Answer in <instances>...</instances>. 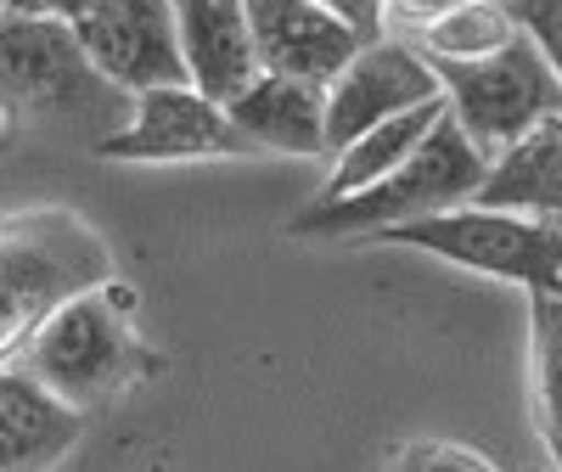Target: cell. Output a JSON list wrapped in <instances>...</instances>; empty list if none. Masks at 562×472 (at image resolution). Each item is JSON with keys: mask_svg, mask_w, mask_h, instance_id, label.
I'll use <instances>...</instances> for the list:
<instances>
[{"mask_svg": "<svg viewBox=\"0 0 562 472\" xmlns=\"http://www.w3.org/2000/svg\"><path fill=\"white\" fill-rule=\"evenodd\" d=\"M108 276V236L74 209H29L0 220V366L23 360L45 315Z\"/></svg>", "mask_w": 562, "mask_h": 472, "instance_id": "obj_1", "label": "cell"}, {"mask_svg": "<svg viewBox=\"0 0 562 472\" xmlns=\"http://www.w3.org/2000/svg\"><path fill=\"white\" fill-rule=\"evenodd\" d=\"M490 175V158L473 147V135L456 124V113L445 108L439 124L422 135V147L389 169L383 180L360 186L349 198H315L304 214H293V236H378L389 225L422 220V214H439L456 203H473L479 186Z\"/></svg>", "mask_w": 562, "mask_h": 472, "instance_id": "obj_2", "label": "cell"}, {"mask_svg": "<svg viewBox=\"0 0 562 472\" xmlns=\"http://www.w3.org/2000/svg\"><path fill=\"white\" fill-rule=\"evenodd\" d=\"M130 310H135V299L119 276L74 293L63 310L45 315L34 344L23 349V366L57 400H68L79 411L113 400L119 389H130L140 377V366H147V349L130 333Z\"/></svg>", "mask_w": 562, "mask_h": 472, "instance_id": "obj_3", "label": "cell"}, {"mask_svg": "<svg viewBox=\"0 0 562 472\" xmlns=\"http://www.w3.org/2000/svg\"><path fill=\"white\" fill-rule=\"evenodd\" d=\"M378 243L434 254L445 265H461L490 281L512 288H562V220L551 214H518V209H484V203H456L439 214H422L405 225L378 231Z\"/></svg>", "mask_w": 562, "mask_h": 472, "instance_id": "obj_4", "label": "cell"}, {"mask_svg": "<svg viewBox=\"0 0 562 472\" xmlns=\"http://www.w3.org/2000/svg\"><path fill=\"white\" fill-rule=\"evenodd\" d=\"M456 124L473 135V147L495 164L512 141L529 135L540 119L562 113V79L540 57V45L518 29L501 52L479 63H434Z\"/></svg>", "mask_w": 562, "mask_h": 472, "instance_id": "obj_5", "label": "cell"}, {"mask_svg": "<svg viewBox=\"0 0 562 472\" xmlns=\"http://www.w3.org/2000/svg\"><path fill=\"white\" fill-rule=\"evenodd\" d=\"M254 153L259 147L198 85L140 90L130 124L97 141V158H124V164H203V158H254Z\"/></svg>", "mask_w": 562, "mask_h": 472, "instance_id": "obj_6", "label": "cell"}, {"mask_svg": "<svg viewBox=\"0 0 562 472\" xmlns=\"http://www.w3.org/2000/svg\"><path fill=\"white\" fill-rule=\"evenodd\" d=\"M90 68L108 85L130 90H158V85H192L180 52V7L175 0H102L97 12L74 23Z\"/></svg>", "mask_w": 562, "mask_h": 472, "instance_id": "obj_7", "label": "cell"}, {"mask_svg": "<svg viewBox=\"0 0 562 472\" xmlns=\"http://www.w3.org/2000/svg\"><path fill=\"white\" fill-rule=\"evenodd\" d=\"M445 97V85L434 74V63L416 52L411 40H366L360 52L326 79V153L349 147L355 135H366L371 124H383L416 102Z\"/></svg>", "mask_w": 562, "mask_h": 472, "instance_id": "obj_8", "label": "cell"}, {"mask_svg": "<svg viewBox=\"0 0 562 472\" xmlns=\"http://www.w3.org/2000/svg\"><path fill=\"white\" fill-rule=\"evenodd\" d=\"M102 74L90 68L74 23H63L57 12H23V7H12L7 18H0V97H7V102L68 108Z\"/></svg>", "mask_w": 562, "mask_h": 472, "instance_id": "obj_9", "label": "cell"}, {"mask_svg": "<svg viewBox=\"0 0 562 472\" xmlns=\"http://www.w3.org/2000/svg\"><path fill=\"white\" fill-rule=\"evenodd\" d=\"M243 12H248L254 52H259L265 74H299V79L326 85L366 45L321 0H243Z\"/></svg>", "mask_w": 562, "mask_h": 472, "instance_id": "obj_10", "label": "cell"}, {"mask_svg": "<svg viewBox=\"0 0 562 472\" xmlns=\"http://www.w3.org/2000/svg\"><path fill=\"white\" fill-rule=\"evenodd\" d=\"M85 434V411L57 400L23 360L0 366V472H52Z\"/></svg>", "mask_w": 562, "mask_h": 472, "instance_id": "obj_11", "label": "cell"}, {"mask_svg": "<svg viewBox=\"0 0 562 472\" xmlns=\"http://www.w3.org/2000/svg\"><path fill=\"white\" fill-rule=\"evenodd\" d=\"M180 7V52L186 79H192L209 102H237L243 90L265 74L254 52V29L243 0H175Z\"/></svg>", "mask_w": 562, "mask_h": 472, "instance_id": "obj_12", "label": "cell"}, {"mask_svg": "<svg viewBox=\"0 0 562 472\" xmlns=\"http://www.w3.org/2000/svg\"><path fill=\"white\" fill-rule=\"evenodd\" d=\"M259 153L281 158H333L326 153V85L299 79V74H259L237 102H225Z\"/></svg>", "mask_w": 562, "mask_h": 472, "instance_id": "obj_13", "label": "cell"}, {"mask_svg": "<svg viewBox=\"0 0 562 472\" xmlns=\"http://www.w3.org/2000/svg\"><path fill=\"white\" fill-rule=\"evenodd\" d=\"M473 203L562 220V113L540 119L529 135L512 141V147L490 164Z\"/></svg>", "mask_w": 562, "mask_h": 472, "instance_id": "obj_14", "label": "cell"}, {"mask_svg": "<svg viewBox=\"0 0 562 472\" xmlns=\"http://www.w3.org/2000/svg\"><path fill=\"white\" fill-rule=\"evenodd\" d=\"M445 108H450V102L434 97V102H416V108H405V113H394V119H383V124H371L366 135H355L349 147L333 153V175H326L321 198H326V203L349 198V192H360V186L383 180L389 169H400V164L422 147V135L439 124Z\"/></svg>", "mask_w": 562, "mask_h": 472, "instance_id": "obj_15", "label": "cell"}, {"mask_svg": "<svg viewBox=\"0 0 562 472\" xmlns=\"http://www.w3.org/2000/svg\"><path fill=\"white\" fill-rule=\"evenodd\" d=\"M529 400L551 461H562V288L529 293Z\"/></svg>", "mask_w": 562, "mask_h": 472, "instance_id": "obj_16", "label": "cell"}, {"mask_svg": "<svg viewBox=\"0 0 562 472\" xmlns=\"http://www.w3.org/2000/svg\"><path fill=\"white\" fill-rule=\"evenodd\" d=\"M512 34H518V23H512V12L501 7V0H467V7L445 12L439 23L416 29L411 45L428 63H479V57L501 52Z\"/></svg>", "mask_w": 562, "mask_h": 472, "instance_id": "obj_17", "label": "cell"}, {"mask_svg": "<svg viewBox=\"0 0 562 472\" xmlns=\"http://www.w3.org/2000/svg\"><path fill=\"white\" fill-rule=\"evenodd\" d=\"M501 7L512 12V23L540 45V57L562 79V0H501Z\"/></svg>", "mask_w": 562, "mask_h": 472, "instance_id": "obj_18", "label": "cell"}, {"mask_svg": "<svg viewBox=\"0 0 562 472\" xmlns=\"http://www.w3.org/2000/svg\"><path fill=\"white\" fill-rule=\"evenodd\" d=\"M405 450H411V461H416L422 472H501L490 456L467 450V445H450V439H416V445H405Z\"/></svg>", "mask_w": 562, "mask_h": 472, "instance_id": "obj_19", "label": "cell"}, {"mask_svg": "<svg viewBox=\"0 0 562 472\" xmlns=\"http://www.w3.org/2000/svg\"><path fill=\"white\" fill-rule=\"evenodd\" d=\"M456 7H467V0H383V18H389V29L416 34V29L439 23V18H445V12H456Z\"/></svg>", "mask_w": 562, "mask_h": 472, "instance_id": "obj_20", "label": "cell"}, {"mask_svg": "<svg viewBox=\"0 0 562 472\" xmlns=\"http://www.w3.org/2000/svg\"><path fill=\"white\" fill-rule=\"evenodd\" d=\"M326 12H338L360 40H378L383 29H389V18H383V0H321Z\"/></svg>", "mask_w": 562, "mask_h": 472, "instance_id": "obj_21", "label": "cell"}, {"mask_svg": "<svg viewBox=\"0 0 562 472\" xmlns=\"http://www.w3.org/2000/svg\"><path fill=\"white\" fill-rule=\"evenodd\" d=\"M102 0H40V12H57L63 23H79L85 12H97Z\"/></svg>", "mask_w": 562, "mask_h": 472, "instance_id": "obj_22", "label": "cell"}, {"mask_svg": "<svg viewBox=\"0 0 562 472\" xmlns=\"http://www.w3.org/2000/svg\"><path fill=\"white\" fill-rule=\"evenodd\" d=\"M389 472H422V467H416V461H411V450H400V456H394V461H389Z\"/></svg>", "mask_w": 562, "mask_h": 472, "instance_id": "obj_23", "label": "cell"}, {"mask_svg": "<svg viewBox=\"0 0 562 472\" xmlns=\"http://www.w3.org/2000/svg\"><path fill=\"white\" fill-rule=\"evenodd\" d=\"M7 12H12V0H0V18H7Z\"/></svg>", "mask_w": 562, "mask_h": 472, "instance_id": "obj_24", "label": "cell"}, {"mask_svg": "<svg viewBox=\"0 0 562 472\" xmlns=\"http://www.w3.org/2000/svg\"><path fill=\"white\" fill-rule=\"evenodd\" d=\"M557 472H562V461H557Z\"/></svg>", "mask_w": 562, "mask_h": 472, "instance_id": "obj_25", "label": "cell"}]
</instances>
